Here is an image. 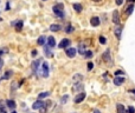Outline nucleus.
Returning <instances> with one entry per match:
<instances>
[{"label":"nucleus","instance_id":"nucleus-8","mask_svg":"<svg viewBox=\"0 0 135 113\" xmlns=\"http://www.w3.org/2000/svg\"><path fill=\"white\" fill-rule=\"evenodd\" d=\"M66 57H69V58H73L75 55H76V48L75 47H69V48H66Z\"/></svg>","mask_w":135,"mask_h":113},{"label":"nucleus","instance_id":"nucleus-25","mask_svg":"<svg viewBox=\"0 0 135 113\" xmlns=\"http://www.w3.org/2000/svg\"><path fill=\"white\" fill-rule=\"evenodd\" d=\"M133 9H134V5H133V4H130V5L127 7V11H126L127 15H130V14L133 13Z\"/></svg>","mask_w":135,"mask_h":113},{"label":"nucleus","instance_id":"nucleus-48","mask_svg":"<svg viewBox=\"0 0 135 113\" xmlns=\"http://www.w3.org/2000/svg\"><path fill=\"white\" fill-rule=\"evenodd\" d=\"M43 1H47V0H43Z\"/></svg>","mask_w":135,"mask_h":113},{"label":"nucleus","instance_id":"nucleus-49","mask_svg":"<svg viewBox=\"0 0 135 113\" xmlns=\"http://www.w3.org/2000/svg\"><path fill=\"white\" fill-rule=\"evenodd\" d=\"M72 113H75V112H72Z\"/></svg>","mask_w":135,"mask_h":113},{"label":"nucleus","instance_id":"nucleus-21","mask_svg":"<svg viewBox=\"0 0 135 113\" xmlns=\"http://www.w3.org/2000/svg\"><path fill=\"white\" fill-rule=\"evenodd\" d=\"M85 51H87V50H85V45H84V44H83V45L80 44V45H78V53H80L81 55H84Z\"/></svg>","mask_w":135,"mask_h":113},{"label":"nucleus","instance_id":"nucleus-6","mask_svg":"<svg viewBox=\"0 0 135 113\" xmlns=\"http://www.w3.org/2000/svg\"><path fill=\"white\" fill-rule=\"evenodd\" d=\"M12 25H14V28H16V31H21L23 30V26H24V21L23 20H18V21H13L12 23Z\"/></svg>","mask_w":135,"mask_h":113},{"label":"nucleus","instance_id":"nucleus-2","mask_svg":"<svg viewBox=\"0 0 135 113\" xmlns=\"http://www.w3.org/2000/svg\"><path fill=\"white\" fill-rule=\"evenodd\" d=\"M42 77L49 78V64L47 62H43V65H42Z\"/></svg>","mask_w":135,"mask_h":113},{"label":"nucleus","instance_id":"nucleus-7","mask_svg":"<svg viewBox=\"0 0 135 113\" xmlns=\"http://www.w3.org/2000/svg\"><path fill=\"white\" fill-rule=\"evenodd\" d=\"M70 44H71V41L69 40V39H63V40H61V43H59V45H58V47L59 48H66V47H69L70 46Z\"/></svg>","mask_w":135,"mask_h":113},{"label":"nucleus","instance_id":"nucleus-9","mask_svg":"<svg viewBox=\"0 0 135 113\" xmlns=\"http://www.w3.org/2000/svg\"><path fill=\"white\" fill-rule=\"evenodd\" d=\"M39 64H40V59H37V60L32 62V72H33V74H37L38 68H39Z\"/></svg>","mask_w":135,"mask_h":113},{"label":"nucleus","instance_id":"nucleus-22","mask_svg":"<svg viewBox=\"0 0 135 113\" xmlns=\"http://www.w3.org/2000/svg\"><path fill=\"white\" fill-rule=\"evenodd\" d=\"M72 7H73V9H75L76 12H78V13L83 11V6H82L81 4H73V5H72Z\"/></svg>","mask_w":135,"mask_h":113},{"label":"nucleus","instance_id":"nucleus-13","mask_svg":"<svg viewBox=\"0 0 135 113\" xmlns=\"http://www.w3.org/2000/svg\"><path fill=\"white\" fill-rule=\"evenodd\" d=\"M123 83H125V77H115L114 79V85L116 86H121Z\"/></svg>","mask_w":135,"mask_h":113},{"label":"nucleus","instance_id":"nucleus-42","mask_svg":"<svg viewBox=\"0 0 135 113\" xmlns=\"http://www.w3.org/2000/svg\"><path fill=\"white\" fill-rule=\"evenodd\" d=\"M92 113H101V112H99V110H94V112H92Z\"/></svg>","mask_w":135,"mask_h":113},{"label":"nucleus","instance_id":"nucleus-4","mask_svg":"<svg viewBox=\"0 0 135 113\" xmlns=\"http://www.w3.org/2000/svg\"><path fill=\"white\" fill-rule=\"evenodd\" d=\"M44 105H45V101H42V100L39 99V100H37V101H35V103L32 104V110H40Z\"/></svg>","mask_w":135,"mask_h":113},{"label":"nucleus","instance_id":"nucleus-31","mask_svg":"<svg viewBox=\"0 0 135 113\" xmlns=\"http://www.w3.org/2000/svg\"><path fill=\"white\" fill-rule=\"evenodd\" d=\"M46 111H47V105H46V103H45V105L39 110V112L40 113H46Z\"/></svg>","mask_w":135,"mask_h":113},{"label":"nucleus","instance_id":"nucleus-1","mask_svg":"<svg viewBox=\"0 0 135 113\" xmlns=\"http://www.w3.org/2000/svg\"><path fill=\"white\" fill-rule=\"evenodd\" d=\"M52 11H54V15H56L57 18H59V19H64L65 13H64V5H63V4H56V5H54Z\"/></svg>","mask_w":135,"mask_h":113},{"label":"nucleus","instance_id":"nucleus-11","mask_svg":"<svg viewBox=\"0 0 135 113\" xmlns=\"http://www.w3.org/2000/svg\"><path fill=\"white\" fill-rule=\"evenodd\" d=\"M113 23L115 25L120 24V13H118V11H114L113 12Z\"/></svg>","mask_w":135,"mask_h":113},{"label":"nucleus","instance_id":"nucleus-37","mask_svg":"<svg viewBox=\"0 0 135 113\" xmlns=\"http://www.w3.org/2000/svg\"><path fill=\"white\" fill-rule=\"evenodd\" d=\"M123 1H125V0H115V4H116L117 6H121V5L123 4Z\"/></svg>","mask_w":135,"mask_h":113},{"label":"nucleus","instance_id":"nucleus-38","mask_svg":"<svg viewBox=\"0 0 135 113\" xmlns=\"http://www.w3.org/2000/svg\"><path fill=\"white\" fill-rule=\"evenodd\" d=\"M16 87H17V83L14 81V83H12V92H14V90H16Z\"/></svg>","mask_w":135,"mask_h":113},{"label":"nucleus","instance_id":"nucleus-16","mask_svg":"<svg viewBox=\"0 0 135 113\" xmlns=\"http://www.w3.org/2000/svg\"><path fill=\"white\" fill-rule=\"evenodd\" d=\"M47 45L51 48H54V46H56V39H54V37H47Z\"/></svg>","mask_w":135,"mask_h":113},{"label":"nucleus","instance_id":"nucleus-19","mask_svg":"<svg viewBox=\"0 0 135 113\" xmlns=\"http://www.w3.org/2000/svg\"><path fill=\"white\" fill-rule=\"evenodd\" d=\"M61 28H62V27L59 26L58 24H52V25L50 26V31H51V32H58Z\"/></svg>","mask_w":135,"mask_h":113},{"label":"nucleus","instance_id":"nucleus-35","mask_svg":"<svg viewBox=\"0 0 135 113\" xmlns=\"http://www.w3.org/2000/svg\"><path fill=\"white\" fill-rule=\"evenodd\" d=\"M9 52V50L7 48H5V47H1L0 48V58H1V54H4V53H7Z\"/></svg>","mask_w":135,"mask_h":113},{"label":"nucleus","instance_id":"nucleus-17","mask_svg":"<svg viewBox=\"0 0 135 113\" xmlns=\"http://www.w3.org/2000/svg\"><path fill=\"white\" fill-rule=\"evenodd\" d=\"M12 75H13V71L12 70H9V71H6L5 72V74L2 75V80H6V79H9V78H12Z\"/></svg>","mask_w":135,"mask_h":113},{"label":"nucleus","instance_id":"nucleus-32","mask_svg":"<svg viewBox=\"0 0 135 113\" xmlns=\"http://www.w3.org/2000/svg\"><path fill=\"white\" fill-rule=\"evenodd\" d=\"M5 106H6V101L0 100V111H1V110H5Z\"/></svg>","mask_w":135,"mask_h":113},{"label":"nucleus","instance_id":"nucleus-30","mask_svg":"<svg viewBox=\"0 0 135 113\" xmlns=\"http://www.w3.org/2000/svg\"><path fill=\"white\" fill-rule=\"evenodd\" d=\"M68 98L69 96H64L61 98V104H66V101H68Z\"/></svg>","mask_w":135,"mask_h":113},{"label":"nucleus","instance_id":"nucleus-36","mask_svg":"<svg viewBox=\"0 0 135 113\" xmlns=\"http://www.w3.org/2000/svg\"><path fill=\"white\" fill-rule=\"evenodd\" d=\"M87 66H88V67H87L88 71H91L92 68H94V64H92V62H88V65H87Z\"/></svg>","mask_w":135,"mask_h":113},{"label":"nucleus","instance_id":"nucleus-40","mask_svg":"<svg viewBox=\"0 0 135 113\" xmlns=\"http://www.w3.org/2000/svg\"><path fill=\"white\" fill-rule=\"evenodd\" d=\"M2 66H4V60H2V59L0 58V70L2 68Z\"/></svg>","mask_w":135,"mask_h":113},{"label":"nucleus","instance_id":"nucleus-23","mask_svg":"<svg viewBox=\"0 0 135 113\" xmlns=\"http://www.w3.org/2000/svg\"><path fill=\"white\" fill-rule=\"evenodd\" d=\"M64 31H65V33H72V32L75 31V28L72 27V25L68 24V25H66V27L64 28Z\"/></svg>","mask_w":135,"mask_h":113},{"label":"nucleus","instance_id":"nucleus-47","mask_svg":"<svg viewBox=\"0 0 135 113\" xmlns=\"http://www.w3.org/2000/svg\"><path fill=\"white\" fill-rule=\"evenodd\" d=\"M1 20H2V19H1V18H0V21H1Z\"/></svg>","mask_w":135,"mask_h":113},{"label":"nucleus","instance_id":"nucleus-20","mask_svg":"<svg viewBox=\"0 0 135 113\" xmlns=\"http://www.w3.org/2000/svg\"><path fill=\"white\" fill-rule=\"evenodd\" d=\"M44 46H45V45H44ZM50 48H51V47H50L49 45L44 47V53H45V55H46V57H49V58H51V57H52V53H51V51H50Z\"/></svg>","mask_w":135,"mask_h":113},{"label":"nucleus","instance_id":"nucleus-46","mask_svg":"<svg viewBox=\"0 0 135 113\" xmlns=\"http://www.w3.org/2000/svg\"><path fill=\"white\" fill-rule=\"evenodd\" d=\"M11 113H17V112H16V111H12V112H11Z\"/></svg>","mask_w":135,"mask_h":113},{"label":"nucleus","instance_id":"nucleus-14","mask_svg":"<svg viewBox=\"0 0 135 113\" xmlns=\"http://www.w3.org/2000/svg\"><path fill=\"white\" fill-rule=\"evenodd\" d=\"M6 107L13 111V110L16 108V103H14V100H12V99H9V100H6Z\"/></svg>","mask_w":135,"mask_h":113},{"label":"nucleus","instance_id":"nucleus-27","mask_svg":"<svg viewBox=\"0 0 135 113\" xmlns=\"http://www.w3.org/2000/svg\"><path fill=\"white\" fill-rule=\"evenodd\" d=\"M82 79H83L82 74H78V73H77V74H75V75H73V81H75V83H77V81H81Z\"/></svg>","mask_w":135,"mask_h":113},{"label":"nucleus","instance_id":"nucleus-15","mask_svg":"<svg viewBox=\"0 0 135 113\" xmlns=\"http://www.w3.org/2000/svg\"><path fill=\"white\" fill-rule=\"evenodd\" d=\"M47 41V37H45V35H40L39 38H38V45H40V46H44L45 43Z\"/></svg>","mask_w":135,"mask_h":113},{"label":"nucleus","instance_id":"nucleus-44","mask_svg":"<svg viewBox=\"0 0 135 113\" xmlns=\"http://www.w3.org/2000/svg\"><path fill=\"white\" fill-rule=\"evenodd\" d=\"M129 92H132V93H134V94H135V90H130Z\"/></svg>","mask_w":135,"mask_h":113},{"label":"nucleus","instance_id":"nucleus-18","mask_svg":"<svg viewBox=\"0 0 135 113\" xmlns=\"http://www.w3.org/2000/svg\"><path fill=\"white\" fill-rule=\"evenodd\" d=\"M116 110H117V113H127L126 108H125V106L122 104H116Z\"/></svg>","mask_w":135,"mask_h":113},{"label":"nucleus","instance_id":"nucleus-12","mask_svg":"<svg viewBox=\"0 0 135 113\" xmlns=\"http://www.w3.org/2000/svg\"><path fill=\"white\" fill-rule=\"evenodd\" d=\"M90 24H91V26L97 27V26H99V24H101V20H99V17H92L90 19Z\"/></svg>","mask_w":135,"mask_h":113},{"label":"nucleus","instance_id":"nucleus-5","mask_svg":"<svg viewBox=\"0 0 135 113\" xmlns=\"http://www.w3.org/2000/svg\"><path fill=\"white\" fill-rule=\"evenodd\" d=\"M122 30H123V27L120 26V25H117V26L115 27V30H114V34H115V37H116L118 40L121 39V35H122Z\"/></svg>","mask_w":135,"mask_h":113},{"label":"nucleus","instance_id":"nucleus-29","mask_svg":"<svg viewBox=\"0 0 135 113\" xmlns=\"http://www.w3.org/2000/svg\"><path fill=\"white\" fill-rule=\"evenodd\" d=\"M99 43L102 44V45H104V44H107V39H106V37H103V35H99Z\"/></svg>","mask_w":135,"mask_h":113},{"label":"nucleus","instance_id":"nucleus-39","mask_svg":"<svg viewBox=\"0 0 135 113\" xmlns=\"http://www.w3.org/2000/svg\"><path fill=\"white\" fill-rule=\"evenodd\" d=\"M31 54H32V57H36L37 54H38V51H37V50H33V51L31 52Z\"/></svg>","mask_w":135,"mask_h":113},{"label":"nucleus","instance_id":"nucleus-41","mask_svg":"<svg viewBox=\"0 0 135 113\" xmlns=\"http://www.w3.org/2000/svg\"><path fill=\"white\" fill-rule=\"evenodd\" d=\"M9 4L7 2V4H6V11H9Z\"/></svg>","mask_w":135,"mask_h":113},{"label":"nucleus","instance_id":"nucleus-34","mask_svg":"<svg viewBox=\"0 0 135 113\" xmlns=\"http://www.w3.org/2000/svg\"><path fill=\"white\" fill-rule=\"evenodd\" d=\"M127 113H135V108L133 106H129V107L127 108Z\"/></svg>","mask_w":135,"mask_h":113},{"label":"nucleus","instance_id":"nucleus-26","mask_svg":"<svg viewBox=\"0 0 135 113\" xmlns=\"http://www.w3.org/2000/svg\"><path fill=\"white\" fill-rule=\"evenodd\" d=\"M83 85H82L81 83H78V84H77V85H76V86H73L72 87V92H76V91H80V90H83Z\"/></svg>","mask_w":135,"mask_h":113},{"label":"nucleus","instance_id":"nucleus-28","mask_svg":"<svg viewBox=\"0 0 135 113\" xmlns=\"http://www.w3.org/2000/svg\"><path fill=\"white\" fill-rule=\"evenodd\" d=\"M49 96H50V93H49V92H42V93H40V94L38 96V98H39V99L42 100L43 98H46V97H49Z\"/></svg>","mask_w":135,"mask_h":113},{"label":"nucleus","instance_id":"nucleus-3","mask_svg":"<svg viewBox=\"0 0 135 113\" xmlns=\"http://www.w3.org/2000/svg\"><path fill=\"white\" fill-rule=\"evenodd\" d=\"M85 97H87V94H85V92H80L77 96L75 97V99H73V101L76 103V104H80V103H82L84 99H85Z\"/></svg>","mask_w":135,"mask_h":113},{"label":"nucleus","instance_id":"nucleus-33","mask_svg":"<svg viewBox=\"0 0 135 113\" xmlns=\"http://www.w3.org/2000/svg\"><path fill=\"white\" fill-rule=\"evenodd\" d=\"M114 74H115V77H120V75H125V72H123V71L118 70V71H116Z\"/></svg>","mask_w":135,"mask_h":113},{"label":"nucleus","instance_id":"nucleus-45","mask_svg":"<svg viewBox=\"0 0 135 113\" xmlns=\"http://www.w3.org/2000/svg\"><path fill=\"white\" fill-rule=\"evenodd\" d=\"M94 1H95V2H99L101 0H94Z\"/></svg>","mask_w":135,"mask_h":113},{"label":"nucleus","instance_id":"nucleus-43","mask_svg":"<svg viewBox=\"0 0 135 113\" xmlns=\"http://www.w3.org/2000/svg\"><path fill=\"white\" fill-rule=\"evenodd\" d=\"M127 1H128V2H132V4H133V2H135V0H127Z\"/></svg>","mask_w":135,"mask_h":113},{"label":"nucleus","instance_id":"nucleus-24","mask_svg":"<svg viewBox=\"0 0 135 113\" xmlns=\"http://www.w3.org/2000/svg\"><path fill=\"white\" fill-rule=\"evenodd\" d=\"M92 55H94L92 51H90V50H87L83 57H84V58H87V59H90V58H92Z\"/></svg>","mask_w":135,"mask_h":113},{"label":"nucleus","instance_id":"nucleus-10","mask_svg":"<svg viewBox=\"0 0 135 113\" xmlns=\"http://www.w3.org/2000/svg\"><path fill=\"white\" fill-rule=\"evenodd\" d=\"M102 58H103V60L106 61V62H110L111 61V57H110V50H106V52L102 54Z\"/></svg>","mask_w":135,"mask_h":113}]
</instances>
